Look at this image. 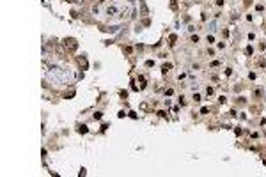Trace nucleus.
<instances>
[{"instance_id":"nucleus-1","label":"nucleus","mask_w":266,"mask_h":177,"mask_svg":"<svg viewBox=\"0 0 266 177\" xmlns=\"http://www.w3.org/2000/svg\"><path fill=\"white\" fill-rule=\"evenodd\" d=\"M46 78H48L52 84L64 85L71 80V75H70V71L64 69V67H52L50 71H46Z\"/></svg>"},{"instance_id":"nucleus-2","label":"nucleus","mask_w":266,"mask_h":177,"mask_svg":"<svg viewBox=\"0 0 266 177\" xmlns=\"http://www.w3.org/2000/svg\"><path fill=\"white\" fill-rule=\"evenodd\" d=\"M117 13H119V11H117L116 6H110L109 9H107V14H109V16H112V18H116Z\"/></svg>"}]
</instances>
